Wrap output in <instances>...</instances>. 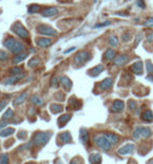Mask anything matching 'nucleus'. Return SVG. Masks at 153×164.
<instances>
[{"label":"nucleus","mask_w":153,"mask_h":164,"mask_svg":"<svg viewBox=\"0 0 153 164\" xmlns=\"http://www.w3.org/2000/svg\"><path fill=\"white\" fill-rule=\"evenodd\" d=\"M113 60H114V64L116 66H124L125 64H127L129 62L130 58L127 55H119V56H116V58Z\"/></svg>","instance_id":"obj_14"},{"label":"nucleus","mask_w":153,"mask_h":164,"mask_svg":"<svg viewBox=\"0 0 153 164\" xmlns=\"http://www.w3.org/2000/svg\"><path fill=\"white\" fill-rule=\"evenodd\" d=\"M60 83L66 92H69L71 88H73V82H71L69 78H67V77H65V76L60 78Z\"/></svg>","instance_id":"obj_20"},{"label":"nucleus","mask_w":153,"mask_h":164,"mask_svg":"<svg viewBox=\"0 0 153 164\" xmlns=\"http://www.w3.org/2000/svg\"><path fill=\"white\" fill-rule=\"evenodd\" d=\"M110 24V21H105L104 23H98L94 25V27H107V25Z\"/></svg>","instance_id":"obj_43"},{"label":"nucleus","mask_w":153,"mask_h":164,"mask_svg":"<svg viewBox=\"0 0 153 164\" xmlns=\"http://www.w3.org/2000/svg\"><path fill=\"white\" fill-rule=\"evenodd\" d=\"M80 140L84 145L89 144V141H90V136H89V132L86 129H80Z\"/></svg>","instance_id":"obj_16"},{"label":"nucleus","mask_w":153,"mask_h":164,"mask_svg":"<svg viewBox=\"0 0 153 164\" xmlns=\"http://www.w3.org/2000/svg\"><path fill=\"white\" fill-rule=\"evenodd\" d=\"M141 119H142V121H144L146 123H152L153 122V112L151 109H146V111H144L141 115Z\"/></svg>","instance_id":"obj_19"},{"label":"nucleus","mask_w":153,"mask_h":164,"mask_svg":"<svg viewBox=\"0 0 153 164\" xmlns=\"http://www.w3.org/2000/svg\"><path fill=\"white\" fill-rule=\"evenodd\" d=\"M14 133H15V129L13 127H6V129L0 130V137H7V136L13 135Z\"/></svg>","instance_id":"obj_29"},{"label":"nucleus","mask_w":153,"mask_h":164,"mask_svg":"<svg viewBox=\"0 0 153 164\" xmlns=\"http://www.w3.org/2000/svg\"><path fill=\"white\" fill-rule=\"evenodd\" d=\"M153 132L150 127L148 126H137L135 127V129L133 130V134H132V137L135 140H139V139H148L152 136Z\"/></svg>","instance_id":"obj_5"},{"label":"nucleus","mask_w":153,"mask_h":164,"mask_svg":"<svg viewBox=\"0 0 153 164\" xmlns=\"http://www.w3.org/2000/svg\"><path fill=\"white\" fill-rule=\"evenodd\" d=\"M24 77V73L19 74V75H13L12 77H9V78H6L3 80L2 83L3 84H7V85H11V84H15L17 81H19L21 78Z\"/></svg>","instance_id":"obj_17"},{"label":"nucleus","mask_w":153,"mask_h":164,"mask_svg":"<svg viewBox=\"0 0 153 164\" xmlns=\"http://www.w3.org/2000/svg\"><path fill=\"white\" fill-rule=\"evenodd\" d=\"M146 164H153V158H151L150 160H148V162Z\"/></svg>","instance_id":"obj_48"},{"label":"nucleus","mask_w":153,"mask_h":164,"mask_svg":"<svg viewBox=\"0 0 153 164\" xmlns=\"http://www.w3.org/2000/svg\"><path fill=\"white\" fill-rule=\"evenodd\" d=\"M41 64V59H40L39 57H33V59H30L29 62V68H37L38 65Z\"/></svg>","instance_id":"obj_28"},{"label":"nucleus","mask_w":153,"mask_h":164,"mask_svg":"<svg viewBox=\"0 0 153 164\" xmlns=\"http://www.w3.org/2000/svg\"><path fill=\"white\" fill-rule=\"evenodd\" d=\"M104 135H105V137L107 138V140H108L112 145H116V143H119L120 137L116 134H114V133L108 132V133H104Z\"/></svg>","instance_id":"obj_21"},{"label":"nucleus","mask_w":153,"mask_h":164,"mask_svg":"<svg viewBox=\"0 0 153 164\" xmlns=\"http://www.w3.org/2000/svg\"><path fill=\"white\" fill-rule=\"evenodd\" d=\"M137 107V104L135 101H133V100H129L128 101V109H130V111H134Z\"/></svg>","instance_id":"obj_38"},{"label":"nucleus","mask_w":153,"mask_h":164,"mask_svg":"<svg viewBox=\"0 0 153 164\" xmlns=\"http://www.w3.org/2000/svg\"><path fill=\"white\" fill-rule=\"evenodd\" d=\"M124 107H125V102L123 101V100L116 99V100H114L111 104V112L120 113V112L123 111Z\"/></svg>","instance_id":"obj_12"},{"label":"nucleus","mask_w":153,"mask_h":164,"mask_svg":"<svg viewBox=\"0 0 153 164\" xmlns=\"http://www.w3.org/2000/svg\"><path fill=\"white\" fill-rule=\"evenodd\" d=\"M108 43H109V45H110V47H118V44H119V38L116 37V36L112 35V36H110V37L108 38Z\"/></svg>","instance_id":"obj_34"},{"label":"nucleus","mask_w":153,"mask_h":164,"mask_svg":"<svg viewBox=\"0 0 153 164\" xmlns=\"http://www.w3.org/2000/svg\"><path fill=\"white\" fill-rule=\"evenodd\" d=\"M91 58V54L88 51H81V52L76 53V55L75 56L73 59V63L76 66H81L83 64H85L86 62H88Z\"/></svg>","instance_id":"obj_6"},{"label":"nucleus","mask_w":153,"mask_h":164,"mask_svg":"<svg viewBox=\"0 0 153 164\" xmlns=\"http://www.w3.org/2000/svg\"><path fill=\"white\" fill-rule=\"evenodd\" d=\"M147 41L148 42H152L153 41V32H151L149 35L147 36Z\"/></svg>","instance_id":"obj_45"},{"label":"nucleus","mask_w":153,"mask_h":164,"mask_svg":"<svg viewBox=\"0 0 153 164\" xmlns=\"http://www.w3.org/2000/svg\"><path fill=\"white\" fill-rule=\"evenodd\" d=\"M130 70H131V72L133 74H135V75H142L143 72H144V64H143V62L139 60L135 61V62L131 65Z\"/></svg>","instance_id":"obj_13"},{"label":"nucleus","mask_w":153,"mask_h":164,"mask_svg":"<svg viewBox=\"0 0 153 164\" xmlns=\"http://www.w3.org/2000/svg\"><path fill=\"white\" fill-rule=\"evenodd\" d=\"M145 25H146V27H153V17L148 18L146 20V22H145Z\"/></svg>","instance_id":"obj_42"},{"label":"nucleus","mask_w":153,"mask_h":164,"mask_svg":"<svg viewBox=\"0 0 153 164\" xmlns=\"http://www.w3.org/2000/svg\"><path fill=\"white\" fill-rule=\"evenodd\" d=\"M15 114H14V111H13L12 109H7L6 113L3 114V116H2V120H6V121H9V120H11L12 118H14Z\"/></svg>","instance_id":"obj_30"},{"label":"nucleus","mask_w":153,"mask_h":164,"mask_svg":"<svg viewBox=\"0 0 153 164\" xmlns=\"http://www.w3.org/2000/svg\"><path fill=\"white\" fill-rule=\"evenodd\" d=\"M27 56H29V54H27V53H23V52L17 54V55L14 57V59H13V64H16L17 65L18 63H20V62H22L23 60H25V59L27 58Z\"/></svg>","instance_id":"obj_23"},{"label":"nucleus","mask_w":153,"mask_h":164,"mask_svg":"<svg viewBox=\"0 0 153 164\" xmlns=\"http://www.w3.org/2000/svg\"><path fill=\"white\" fill-rule=\"evenodd\" d=\"M36 44L39 47L46 48L53 44V40L49 39V38H37L36 39Z\"/></svg>","instance_id":"obj_15"},{"label":"nucleus","mask_w":153,"mask_h":164,"mask_svg":"<svg viewBox=\"0 0 153 164\" xmlns=\"http://www.w3.org/2000/svg\"><path fill=\"white\" fill-rule=\"evenodd\" d=\"M7 103H9V101H7L6 99L0 100V112H1L3 109H6V106L7 105Z\"/></svg>","instance_id":"obj_39"},{"label":"nucleus","mask_w":153,"mask_h":164,"mask_svg":"<svg viewBox=\"0 0 153 164\" xmlns=\"http://www.w3.org/2000/svg\"><path fill=\"white\" fill-rule=\"evenodd\" d=\"M93 143L96 144V146H98L100 150H104V152H108L111 150L112 144L107 140V138L105 137L104 134H96L92 138Z\"/></svg>","instance_id":"obj_3"},{"label":"nucleus","mask_w":153,"mask_h":164,"mask_svg":"<svg viewBox=\"0 0 153 164\" xmlns=\"http://www.w3.org/2000/svg\"><path fill=\"white\" fill-rule=\"evenodd\" d=\"M59 141L60 144H67V143H71V135L69 132H63L59 134L58 136V139H57V142Z\"/></svg>","instance_id":"obj_11"},{"label":"nucleus","mask_w":153,"mask_h":164,"mask_svg":"<svg viewBox=\"0 0 153 164\" xmlns=\"http://www.w3.org/2000/svg\"><path fill=\"white\" fill-rule=\"evenodd\" d=\"M103 56H104V59H105V60L111 61L116 58V51H114L113 48H108V50H106V52L104 53Z\"/></svg>","instance_id":"obj_24"},{"label":"nucleus","mask_w":153,"mask_h":164,"mask_svg":"<svg viewBox=\"0 0 153 164\" xmlns=\"http://www.w3.org/2000/svg\"><path fill=\"white\" fill-rule=\"evenodd\" d=\"M41 13V15L43 17H53V16H56L57 14H59V9L56 6H46L44 7V9L42 10V11H40Z\"/></svg>","instance_id":"obj_9"},{"label":"nucleus","mask_w":153,"mask_h":164,"mask_svg":"<svg viewBox=\"0 0 153 164\" xmlns=\"http://www.w3.org/2000/svg\"><path fill=\"white\" fill-rule=\"evenodd\" d=\"M73 50H76V47H73V48H70V50H68V51H65V54H67V53H70L71 51H73Z\"/></svg>","instance_id":"obj_47"},{"label":"nucleus","mask_w":153,"mask_h":164,"mask_svg":"<svg viewBox=\"0 0 153 164\" xmlns=\"http://www.w3.org/2000/svg\"><path fill=\"white\" fill-rule=\"evenodd\" d=\"M9 59V54H7L6 51L0 50V62H3V61H6Z\"/></svg>","instance_id":"obj_35"},{"label":"nucleus","mask_w":153,"mask_h":164,"mask_svg":"<svg viewBox=\"0 0 153 164\" xmlns=\"http://www.w3.org/2000/svg\"><path fill=\"white\" fill-rule=\"evenodd\" d=\"M104 70H105V68H104L103 64H98L88 71V75L91 77H98L101 73H103Z\"/></svg>","instance_id":"obj_18"},{"label":"nucleus","mask_w":153,"mask_h":164,"mask_svg":"<svg viewBox=\"0 0 153 164\" xmlns=\"http://www.w3.org/2000/svg\"><path fill=\"white\" fill-rule=\"evenodd\" d=\"M137 1V6L139 7H142V9H144L145 7V3H144V0H136Z\"/></svg>","instance_id":"obj_44"},{"label":"nucleus","mask_w":153,"mask_h":164,"mask_svg":"<svg viewBox=\"0 0 153 164\" xmlns=\"http://www.w3.org/2000/svg\"><path fill=\"white\" fill-rule=\"evenodd\" d=\"M135 150V145L133 143H127V144L123 145L118 150V155L120 156H128L132 155L133 152Z\"/></svg>","instance_id":"obj_8"},{"label":"nucleus","mask_w":153,"mask_h":164,"mask_svg":"<svg viewBox=\"0 0 153 164\" xmlns=\"http://www.w3.org/2000/svg\"><path fill=\"white\" fill-rule=\"evenodd\" d=\"M146 68H147V73L149 75H153V64L151 61H146Z\"/></svg>","instance_id":"obj_36"},{"label":"nucleus","mask_w":153,"mask_h":164,"mask_svg":"<svg viewBox=\"0 0 153 164\" xmlns=\"http://www.w3.org/2000/svg\"><path fill=\"white\" fill-rule=\"evenodd\" d=\"M11 31L16 36H18L19 38H21V39H29V31H27L26 27H25L20 21L15 22V23L12 25Z\"/></svg>","instance_id":"obj_4"},{"label":"nucleus","mask_w":153,"mask_h":164,"mask_svg":"<svg viewBox=\"0 0 153 164\" xmlns=\"http://www.w3.org/2000/svg\"><path fill=\"white\" fill-rule=\"evenodd\" d=\"M30 101H32V103L35 104V105H43V104H44V100H43V98H41L40 96H37V95L32 96Z\"/></svg>","instance_id":"obj_27"},{"label":"nucleus","mask_w":153,"mask_h":164,"mask_svg":"<svg viewBox=\"0 0 153 164\" xmlns=\"http://www.w3.org/2000/svg\"><path fill=\"white\" fill-rule=\"evenodd\" d=\"M6 124H7V122H6V121H1V122H0V129H3V127L6 126Z\"/></svg>","instance_id":"obj_46"},{"label":"nucleus","mask_w":153,"mask_h":164,"mask_svg":"<svg viewBox=\"0 0 153 164\" xmlns=\"http://www.w3.org/2000/svg\"><path fill=\"white\" fill-rule=\"evenodd\" d=\"M26 98H27V93L20 94L19 96H17L16 98H15V100H14V105L15 106H18V105H20V104H22L25 101V100H26Z\"/></svg>","instance_id":"obj_26"},{"label":"nucleus","mask_w":153,"mask_h":164,"mask_svg":"<svg viewBox=\"0 0 153 164\" xmlns=\"http://www.w3.org/2000/svg\"><path fill=\"white\" fill-rule=\"evenodd\" d=\"M83 163H84L83 161L78 157V158H75L73 160H71V162L69 164H83Z\"/></svg>","instance_id":"obj_41"},{"label":"nucleus","mask_w":153,"mask_h":164,"mask_svg":"<svg viewBox=\"0 0 153 164\" xmlns=\"http://www.w3.org/2000/svg\"><path fill=\"white\" fill-rule=\"evenodd\" d=\"M9 73L11 74V75H19V74H22L23 73V68H21V66H13L12 68H10Z\"/></svg>","instance_id":"obj_32"},{"label":"nucleus","mask_w":153,"mask_h":164,"mask_svg":"<svg viewBox=\"0 0 153 164\" xmlns=\"http://www.w3.org/2000/svg\"><path fill=\"white\" fill-rule=\"evenodd\" d=\"M9 163V156L6 154L0 155V164H7Z\"/></svg>","instance_id":"obj_37"},{"label":"nucleus","mask_w":153,"mask_h":164,"mask_svg":"<svg viewBox=\"0 0 153 164\" xmlns=\"http://www.w3.org/2000/svg\"><path fill=\"white\" fill-rule=\"evenodd\" d=\"M52 132H37L33 136L32 143L35 146H44L50 140Z\"/></svg>","instance_id":"obj_2"},{"label":"nucleus","mask_w":153,"mask_h":164,"mask_svg":"<svg viewBox=\"0 0 153 164\" xmlns=\"http://www.w3.org/2000/svg\"><path fill=\"white\" fill-rule=\"evenodd\" d=\"M37 32L41 35L48 36V37H55L58 35V31H56L53 27L47 24H39L37 27Z\"/></svg>","instance_id":"obj_7"},{"label":"nucleus","mask_w":153,"mask_h":164,"mask_svg":"<svg viewBox=\"0 0 153 164\" xmlns=\"http://www.w3.org/2000/svg\"><path fill=\"white\" fill-rule=\"evenodd\" d=\"M40 11H41V6H40L39 4H30L29 6V9H27L29 14H36V13H38Z\"/></svg>","instance_id":"obj_31"},{"label":"nucleus","mask_w":153,"mask_h":164,"mask_svg":"<svg viewBox=\"0 0 153 164\" xmlns=\"http://www.w3.org/2000/svg\"><path fill=\"white\" fill-rule=\"evenodd\" d=\"M113 82H114V79L112 78V77H108V78L104 79L103 81L100 82V84H99V89H100V91H107V89L111 88V86L113 85Z\"/></svg>","instance_id":"obj_10"},{"label":"nucleus","mask_w":153,"mask_h":164,"mask_svg":"<svg viewBox=\"0 0 153 164\" xmlns=\"http://www.w3.org/2000/svg\"><path fill=\"white\" fill-rule=\"evenodd\" d=\"M122 38H123L124 42H127V41L130 40V38H131V35H130L129 33H125V34H123V36H122Z\"/></svg>","instance_id":"obj_40"},{"label":"nucleus","mask_w":153,"mask_h":164,"mask_svg":"<svg viewBox=\"0 0 153 164\" xmlns=\"http://www.w3.org/2000/svg\"><path fill=\"white\" fill-rule=\"evenodd\" d=\"M50 111L53 114H58V113H62L63 112V106L61 104H56L53 103L50 105Z\"/></svg>","instance_id":"obj_33"},{"label":"nucleus","mask_w":153,"mask_h":164,"mask_svg":"<svg viewBox=\"0 0 153 164\" xmlns=\"http://www.w3.org/2000/svg\"><path fill=\"white\" fill-rule=\"evenodd\" d=\"M89 162H90V164H101L102 156L100 154H90V156H89Z\"/></svg>","instance_id":"obj_25"},{"label":"nucleus","mask_w":153,"mask_h":164,"mask_svg":"<svg viewBox=\"0 0 153 164\" xmlns=\"http://www.w3.org/2000/svg\"><path fill=\"white\" fill-rule=\"evenodd\" d=\"M3 47H6L7 51H10L11 53L15 54V55L23 52L25 48L23 43H22L21 41L17 40L16 38H14V37H6L3 41Z\"/></svg>","instance_id":"obj_1"},{"label":"nucleus","mask_w":153,"mask_h":164,"mask_svg":"<svg viewBox=\"0 0 153 164\" xmlns=\"http://www.w3.org/2000/svg\"><path fill=\"white\" fill-rule=\"evenodd\" d=\"M70 119H71V115L70 114L62 115V116L58 119V125H59V127H61V129H62V127H64Z\"/></svg>","instance_id":"obj_22"},{"label":"nucleus","mask_w":153,"mask_h":164,"mask_svg":"<svg viewBox=\"0 0 153 164\" xmlns=\"http://www.w3.org/2000/svg\"><path fill=\"white\" fill-rule=\"evenodd\" d=\"M25 164H34L33 162H27V163H25Z\"/></svg>","instance_id":"obj_49"}]
</instances>
